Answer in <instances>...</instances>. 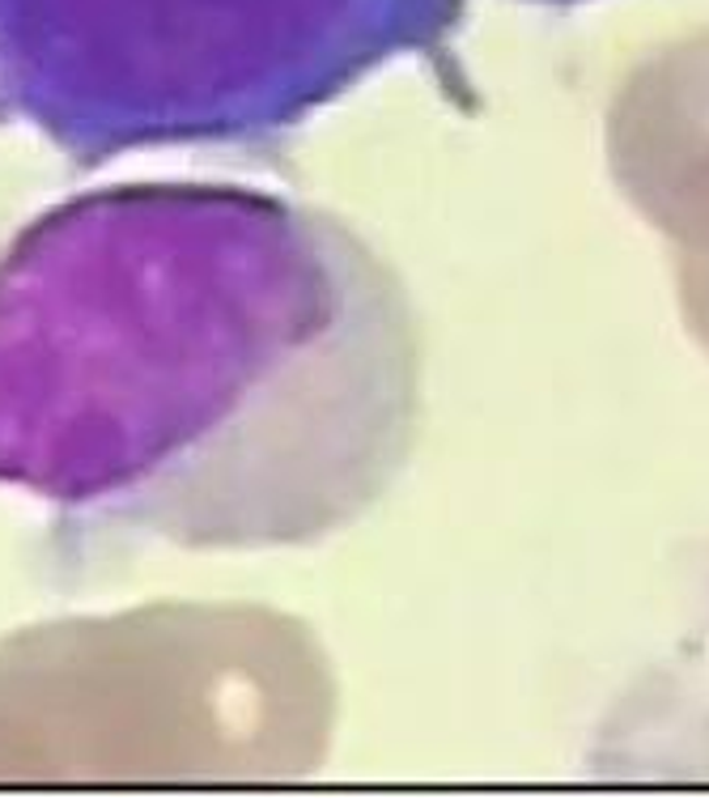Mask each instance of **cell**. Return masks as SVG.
<instances>
[{"instance_id":"obj_2","label":"cell","mask_w":709,"mask_h":799,"mask_svg":"<svg viewBox=\"0 0 709 799\" xmlns=\"http://www.w3.org/2000/svg\"><path fill=\"white\" fill-rule=\"evenodd\" d=\"M468 0H0V123L77 162L255 145L404 56Z\"/></svg>"},{"instance_id":"obj_3","label":"cell","mask_w":709,"mask_h":799,"mask_svg":"<svg viewBox=\"0 0 709 799\" xmlns=\"http://www.w3.org/2000/svg\"><path fill=\"white\" fill-rule=\"evenodd\" d=\"M531 4H582V0H531Z\"/></svg>"},{"instance_id":"obj_1","label":"cell","mask_w":709,"mask_h":799,"mask_svg":"<svg viewBox=\"0 0 709 799\" xmlns=\"http://www.w3.org/2000/svg\"><path fill=\"white\" fill-rule=\"evenodd\" d=\"M421 323L336 213L116 183L0 251V485L103 540L311 545L392 493Z\"/></svg>"}]
</instances>
